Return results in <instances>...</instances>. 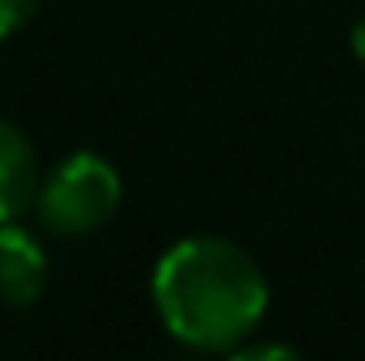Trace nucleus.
<instances>
[{
  "instance_id": "nucleus-1",
  "label": "nucleus",
  "mask_w": 365,
  "mask_h": 361,
  "mask_svg": "<svg viewBox=\"0 0 365 361\" xmlns=\"http://www.w3.org/2000/svg\"><path fill=\"white\" fill-rule=\"evenodd\" d=\"M153 310L195 353H234L268 315V280L230 238H182L153 264Z\"/></svg>"
},
{
  "instance_id": "nucleus-2",
  "label": "nucleus",
  "mask_w": 365,
  "mask_h": 361,
  "mask_svg": "<svg viewBox=\"0 0 365 361\" xmlns=\"http://www.w3.org/2000/svg\"><path fill=\"white\" fill-rule=\"evenodd\" d=\"M119 200H123L119 171L102 153L81 149V153L60 158L47 171V179L38 187V200H34V213L51 234L81 238V234L102 230L115 217Z\"/></svg>"
},
{
  "instance_id": "nucleus-3",
  "label": "nucleus",
  "mask_w": 365,
  "mask_h": 361,
  "mask_svg": "<svg viewBox=\"0 0 365 361\" xmlns=\"http://www.w3.org/2000/svg\"><path fill=\"white\" fill-rule=\"evenodd\" d=\"M38 187H43V175H38V153L30 136L17 123L0 119V225L34 208Z\"/></svg>"
},
{
  "instance_id": "nucleus-4",
  "label": "nucleus",
  "mask_w": 365,
  "mask_h": 361,
  "mask_svg": "<svg viewBox=\"0 0 365 361\" xmlns=\"http://www.w3.org/2000/svg\"><path fill=\"white\" fill-rule=\"evenodd\" d=\"M47 285V255L30 230L17 221L0 225V302L9 306H30L38 302Z\"/></svg>"
},
{
  "instance_id": "nucleus-5",
  "label": "nucleus",
  "mask_w": 365,
  "mask_h": 361,
  "mask_svg": "<svg viewBox=\"0 0 365 361\" xmlns=\"http://www.w3.org/2000/svg\"><path fill=\"white\" fill-rule=\"evenodd\" d=\"M230 357L234 361H293L297 357V349H289V345H255V340L247 345V340H242Z\"/></svg>"
},
{
  "instance_id": "nucleus-6",
  "label": "nucleus",
  "mask_w": 365,
  "mask_h": 361,
  "mask_svg": "<svg viewBox=\"0 0 365 361\" xmlns=\"http://www.w3.org/2000/svg\"><path fill=\"white\" fill-rule=\"evenodd\" d=\"M30 13H34V0H0V39H9L13 30H21Z\"/></svg>"
},
{
  "instance_id": "nucleus-7",
  "label": "nucleus",
  "mask_w": 365,
  "mask_h": 361,
  "mask_svg": "<svg viewBox=\"0 0 365 361\" xmlns=\"http://www.w3.org/2000/svg\"><path fill=\"white\" fill-rule=\"evenodd\" d=\"M349 43H353V56L357 60H365V17L353 26V34H349Z\"/></svg>"
}]
</instances>
